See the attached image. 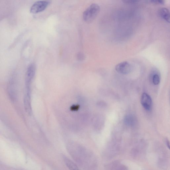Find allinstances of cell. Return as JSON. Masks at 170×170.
Wrapping results in <instances>:
<instances>
[{
    "label": "cell",
    "mask_w": 170,
    "mask_h": 170,
    "mask_svg": "<svg viewBox=\"0 0 170 170\" xmlns=\"http://www.w3.org/2000/svg\"><path fill=\"white\" fill-rule=\"evenodd\" d=\"M16 89V82L14 80H11L8 85L7 92L9 98L13 101H15L17 97Z\"/></svg>",
    "instance_id": "5"
},
{
    "label": "cell",
    "mask_w": 170,
    "mask_h": 170,
    "mask_svg": "<svg viewBox=\"0 0 170 170\" xmlns=\"http://www.w3.org/2000/svg\"><path fill=\"white\" fill-rule=\"evenodd\" d=\"M100 7L96 3L92 4L85 10L83 18L85 21L90 22L94 20L100 11Z\"/></svg>",
    "instance_id": "1"
},
{
    "label": "cell",
    "mask_w": 170,
    "mask_h": 170,
    "mask_svg": "<svg viewBox=\"0 0 170 170\" xmlns=\"http://www.w3.org/2000/svg\"><path fill=\"white\" fill-rule=\"evenodd\" d=\"M150 1L155 4H163L165 3L164 1Z\"/></svg>",
    "instance_id": "12"
},
{
    "label": "cell",
    "mask_w": 170,
    "mask_h": 170,
    "mask_svg": "<svg viewBox=\"0 0 170 170\" xmlns=\"http://www.w3.org/2000/svg\"><path fill=\"white\" fill-rule=\"evenodd\" d=\"M141 103L144 108L147 111L152 108V99L151 97L146 93H143L141 97Z\"/></svg>",
    "instance_id": "6"
},
{
    "label": "cell",
    "mask_w": 170,
    "mask_h": 170,
    "mask_svg": "<svg viewBox=\"0 0 170 170\" xmlns=\"http://www.w3.org/2000/svg\"><path fill=\"white\" fill-rule=\"evenodd\" d=\"M167 146L168 147L169 149H170V144H169V141L168 140L167 141Z\"/></svg>",
    "instance_id": "14"
},
{
    "label": "cell",
    "mask_w": 170,
    "mask_h": 170,
    "mask_svg": "<svg viewBox=\"0 0 170 170\" xmlns=\"http://www.w3.org/2000/svg\"><path fill=\"white\" fill-rule=\"evenodd\" d=\"M36 66L34 64H31L27 69L25 77L26 91L30 92L31 84L36 73Z\"/></svg>",
    "instance_id": "2"
},
{
    "label": "cell",
    "mask_w": 170,
    "mask_h": 170,
    "mask_svg": "<svg viewBox=\"0 0 170 170\" xmlns=\"http://www.w3.org/2000/svg\"><path fill=\"white\" fill-rule=\"evenodd\" d=\"M64 161L66 165L70 170H79L75 164L69 159L65 157Z\"/></svg>",
    "instance_id": "10"
},
{
    "label": "cell",
    "mask_w": 170,
    "mask_h": 170,
    "mask_svg": "<svg viewBox=\"0 0 170 170\" xmlns=\"http://www.w3.org/2000/svg\"><path fill=\"white\" fill-rule=\"evenodd\" d=\"M49 2L46 1H39L35 3L31 7L30 11L32 13H37L42 12L46 9Z\"/></svg>",
    "instance_id": "3"
},
{
    "label": "cell",
    "mask_w": 170,
    "mask_h": 170,
    "mask_svg": "<svg viewBox=\"0 0 170 170\" xmlns=\"http://www.w3.org/2000/svg\"><path fill=\"white\" fill-rule=\"evenodd\" d=\"M24 106L26 112L29 115H31L32 109L31 104L30 92H27L24 98Z\"/></svg>",
    "instance_id": "7"
},
{
    "label": "cell",
    "mask_w": 170,
    "mask_h": 170,
    "mask_svg": "<svg viewBox=\"0 0 170 170\" xmlns=\"http://www.w3.org/2000/svg\"><path fill=\"white\" fill-rule=\"evenodd\" d=\"M124 122L127 126H133L136 123L135 118L132 115H128L124 119Z\"/></svg>",
    "instance_id": "9"
},
{
    "label": "cell",
    "mask_w": 170,
    "mask_h": 170,
    "mask_svg": "<svg viewBox=\"0 0 170 170\" xmlns=\"http://www.w3.org/2000/svg\"><path fill=\"white\" fill-rule=\"evenodd\" d=\"M159 16L168 22H170V12L168 9L166 8H161L159 11Z\"/></svg>",
    "instance_id": "8"
},
{
    "label": "cell",
    "mask_w": 170,
    "mask_h": 170,
    "mask_svg": "<svg viewBox=\"0 0 170 170\" xmlns=\"http://www.w3.org/2000/svg\"><path fill=\"white\" fill-rule=\"evenodd\" d=\"M124 3H126L133 4L137 3L139 2V1H124Z\"/></svg>",
    "instance_id": "13"
},
{
    "label": "cell",
    "mask_w": 170,
    "mask_h": 170,
    "mask_svg": "<svg viewBox=\"0 0 170 170\" xmlns=\"http://www.w3.org/2000/svg\"><path fill=\"white\" fill-rule=\"evenodd\" d=\"M152 80L153 84L155 85H158L160 83V77L158 74H155L153 75Z\"/></svg>",
    "instance_id": "11"
},
{
    "label": "cell",
    "mask_w": 170,
    "mask_h": 170,
    "mask_svg": "<svg viewBox=\"0 0 170 170\" xmlns=\"http://www.w3.org/2000/svg\"><path fill=\"white\" fill-rule=\"evenodd\" d=\"M115 70L119 73L127 74L130 73L132 71V67L127 62H121L116 66Z\"/></svg>",
    "instance_id": "4"
}]
</instances>
